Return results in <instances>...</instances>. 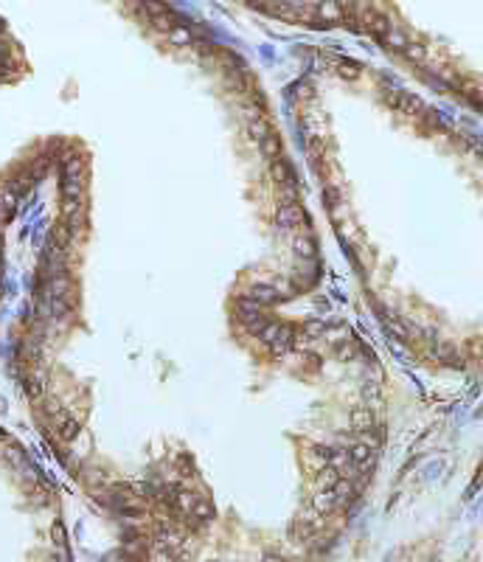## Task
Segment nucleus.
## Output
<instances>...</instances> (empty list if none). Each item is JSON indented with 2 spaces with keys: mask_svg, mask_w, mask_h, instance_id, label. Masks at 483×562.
<instances>
[{
  "mask_svg": "<svg viewBox=\"0 0 483 562\" xmlns=\"http://www.w3.org/2000/svg\"><path fill=\"white\" fill-rule=\"evenodd\" d=\"M236 315H239L242 326L248 329V332H253V335H259V329L267 323L264 307H261V304H256V301H250V298H242L239 307H236Z\"/></svg>",
  "mask_w": 483,
  "mask_h": 562,
  "instance_id": "nucleus-1",
  "label": "nucleus"
},
{
  "mask_svg": "<svg viewBox=\"0 0 483 562\" xmlns=\"http://www.w3.org/2000/svg\"><path fill=\"white\" fill-rule=\"evenodd\" d=\"M303 219H306V214H303V208L298 206L295 200H292V203H284V206L275 211V222L281 225V228H287V230L303 225Z\"/></svg>",
  "mask_w": 483,
  "mask_h": 562,
  "instance_id": "nucleus-2",
  "label": "nucleus"
},
{
  "mask_svg": "<svg viewBox=\"0 0 483 562\" xmlns=\"http://www.w3.org/2000/svg\"><path fill=\"white\" fill-rule=\"evenodd\" d=\"M245 298H250V301H256V304H261V307H272V304H278L281 298H284V292L278 290L275 284H253L248 290V295Z\"/></svg>",
  "mask_w": 483,
  "mask_h": 562,
  "instance_id": "nucleus-3",
  "label": "nucleus"
},
{
  "mask_svg": "<svg viewBox=\"0 0 483 562\" xmlns=\"http://www.w3.org/2000/svg\"><path fill=\"white\" fill-rule=\"evenodd\" d=\"M54 424H56V433H59L62 441H73L79 436V430H82V424H79V419H73L67 411H59L54 416Z\"/></svg>",
  "mask_w": 483,
  "mask_h": 562,
  "instance_id": "nucleus-4",
  "label": "nucleus"
},
{
  "mask_svg": "<svg viewBox=\"0 0 483 562\" xmlns=\"http://www.w3.org/2000/svg\"><path fill=\"white\" fill-rule=\"evenodd\" d=\"M270 349H272V354H287V351H292L295 349V329L281 326L278 335H275V340L270 343Z\"/></svg>",
  "mask_w": 483,
  "mask_h": 562,
  "instance_id": "nucleus-5",
  "label": "nucleus"
},
{
  "mask_svg": "<svg viewBox=\"0 0 483 562\" xmlns=\"http://www.w3.org/2000/svg\"><path fill=\"white\" fill-rule=\"evenodd\" d=\"M270 177H272V183H278V186H287V183H292V166L287 163L281 155L272 157L270 160Z\"/></svg>",
  "mask_w": 483,
  "mask_h": 562,
  "instance_id": "nucleus-6",
  "label": "nucleus"
},
{
  "mask_svg": "<svg viewBox=\"0 0 483 562\" xmlns=\"http://www.w3.org/2000/svg\"><path fill=\"white\" fill-rule=\"evenodd\" d=\"M166 37H169V43H171V45H180V48H186V45H194V34H191V28H188V25H180V23L171 25V31H169Z\"/></svg>",
  "mask_w": 483,
  "mask_h": 562,
  "instance_id": "nucleus-7",
  "label": "nucleus"
},
{
  "mask_svg": "<svg viewBox=\"0 0 483 562\" xmlns=\"http://www.w3.org/2000/svg\"><path fill=\"white\" fill-rule=\"evenodd\" d=\"M259 146H261V155H264L267 160H272V157L281 155V138L275 135V129H270V133L259 141Z\"/></svg>",
  "mask_w": 483,
  "mask_h": 562,
  "instance_id": "nucleus-8",
  "label": "nucleus"
},
{
  "mask_svg": "<svg viewBox=\"0 0 483 562\" xmlns=\"http://www.w3.org/2000/svg\"><path fill=\"white\" fill-rule=\"evenodd\" d=\"M149 23H152V28H157L160 34H169L171 25H175L177 20H175V14H171V9H169V12H160V14H149Z\"/></svg>",
  "mask_w": 483,
  "mask_h": 562,
  "instance_id": "nucleus-9",
  "label": "nucleus"
},
{
  "mask_svg": "<svg viewBox=\"0 0 483 562\" xmlns=\"http://www.w3.org/2000/svg\"><path fill=\"white\" fill-rule=\"evenodd\" d=\"M292 250H295V256H301V259H309V256H315V242L306 234H298L295 239H292Z\"/></svg>",
  "mask_w": 483,
  "mask_h": 562,
  "instance_id": "nucleus-10",
  "label": "nucleus"
},
{
  "mask_svg": "<svg viewBox=\"0 0 483 562\" xmlns=\"http://www.w3.org/2000/svg\"><path fill=\"white\" fill-rule=\"evenodd\" d=\"M270 129H272V127L264 121V118H250V121H248V135H250L253 141H261L267 133H270Z\"/></svg>",
  "mask_w": 483,
  "mask_h": 562,
  "instance_id": "nucleus-11",
  "label": "nucleus"
},
{
  "mask_svg": "<svg viewBox=\"0 0 483 562\" xmlns=\"http://www.w3.org/2000/svg\"><path fill=\"white\" fill-rule=\"evenodd\" d=\"M337 481H340V475H337V470H332V467L320 470V475H318V486H320V489H334Z\"/></svg>",
  "mask_w": 483,
  "mask_h": 562,
  "instance_id": "nucleus-12",
  "label": "nucleus"
},
{
  "mask_svg": "<svg viewBox=\"0 0 483 562\" xmlns=\"http://www.w3.org/2000/svg\"><path fill=\"white\" fill-rule=\"evenodd\" d=\"M25 393H28L31 399L43 396V377H40V374H28V377H25Z\"/></svg>",
  "mask_w": 483,
  "mask_h": 562,
  "instance_id": "nucleus-13",
  "label": "nucleus"
},
{
  "mask_svg": "<svg viewBox=\"0 0 483 562\" xmlns=\"http://www.w3.org/2000/svg\"><path fill=\"white\" fill-rule=\"evenodd\" d=\"M318 14H320L323 20H340V17H343V12H340L337 3H320V6H318Z\"/></svg>",
  "mask_w": 483,
  "mask_h": 562,
  "instance_id": "nucleus-14",
  "label": "nucleus"
},
{
  "mask_svg": "<svg viewBox=\"0 0 483 562\" xmlns=\"http://www.w3.org/2000/svg\"><path fill=\"white\" fill-rule=\"evenodd\" d=\"M351 458H354V464L365 467V464L371 461V450H368V447H362V444H357V447L351 450Z\"/></svg>",
  "mask_w": 483,
  "mask_h": 562,
  "instance_id": "nucleus-15",
  "label": "nucleus"
},
{
  "mask_svg": "<svg viewBox=\"0 0 483 562\" xmlns=\"http://www.w3.org/2000/svg\"><path fill=\"white\" fill-rule=\"evenodd\" d=\"M54 543L59 545V548H65V528H62V523H59V520L54 523Z\"/></svg>",
  "mask_w": 483,
  "mask_h": 562,
  "instance_id": "nucleus-16",
  "label": "nucleus"
},
{
  "mask_svg": "<svg viewBox=\"0 0 483 562\" xmlns=\"http://www.w3.org/2000/svg\"><path fill=\"white\" fill-rule=\"evenodd\" d=\"M261 562H287L284 556H278V554H264V559Z\"/></svg>",
  "mask_w": 483,
  "mask_h": 562,
  "instance_id": "nucleus-17",
  "label": "nucleus"
}]
</instances>
